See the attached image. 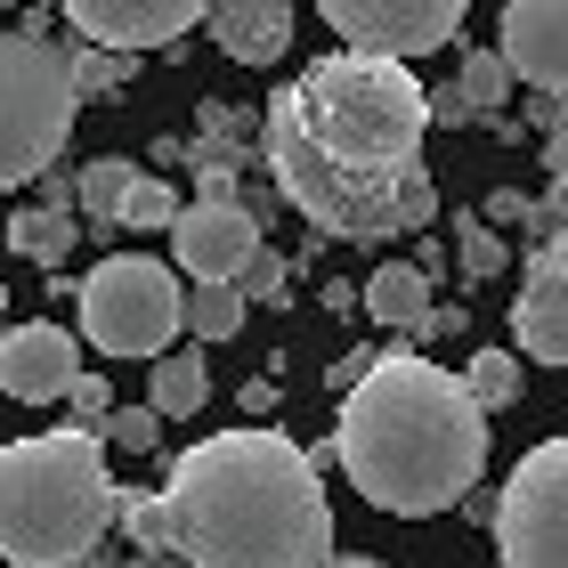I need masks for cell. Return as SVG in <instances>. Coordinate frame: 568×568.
I'll use <instances>...</instances> for the list:
<instances>
[{
    "instance_id": "1f68e13d",
    "label": "cell",
    "mask_w": 568,
    "mask_h": 568,
    "mask_svg": "<svg viewBox=\"0 0 568 568\" xmlns=\"http://www.w3.org/2000/svg\"><path fill=\"white\" fill-rule=\"evenodd\" d=\"M41 212H73V171H41Z\"/></svg>"
},
{
    "instance_id": "cb8c5ba5",
    "label": "cell",
    "mask_w": 568,
    "mask_h": 568,
    "mask_svg": "<svg viewBox=\"0 0 568 568\" xmlns=\"http://www.w3.org/2000/svg\"><path fill=\"white\" fill-rule=\"evenodd\" d=\"M65 73H73V98H106L139 73V58H106V49H90V41H65Z\"/></svg>"
},
{
    "instance_id": "8d00e7d4",
    "label": "cell",
    "mask_w": 568,
    "mask_h": 568,
    "mask_svg": "<svg viewBox=\"0 0 568 568\" xmlns=\"http://www.w3.org/2000/svg\"><path fill=\"white\" fill-rule=\"evenodd\" d=\"M0 325H9V284H0Z\"/></svg>"
},
{
    "instance_id": "7a4b0ae2",
    "label": "cell",
    "mask_w": 568,
    "mask_h": 568,
    "mask_svg": "<svg viewBox=\"0 0 568 568\" xmlns=\"http://www.w3.org/2000/svg\"><path fill=\"white\" fill-rule=\"evenodd\" d=\"M171 552L187 568H325L333 504L284 430H212L163 479Z\"/></svg>"
},
{
    "instance_id": "2e32d148",
    "label": "cell",
    "mask_w": 568,
    "mask_h": 568,
    "mask_svg": "<svg viewBox=\"0 0 568 568\" xmlns=\"http://www.w3.org/2000/svg\"><path fill=\"white\" fill-rule=\"evenodd\" d=\"M203 398H212V357H203V349H163V357L146 366V406H154L163 423L195 415Z\"/></svg>"
},
{
    "instance_id": "30bf717a",
    "label": "cell",
    "mask_w": 568,
    "mask_h": 568,
    "mask_svg": "<svg viewBox=\"0 0 568 568\" xmlns=\"http://www.w3.org/2000/svg\"><path fill=\"white\" fill-rule=\"evenodd\" d=\"M252 252H261V220H252L244 203H179L171 261L187 268L195 284H236Z\"/></svg>"
},
{
    "instance_id": "44dd1931",
    "label": "cell",
    "mask_w": 568,
    "mask_h": 568,
    "mask_svg": "<svg viewBox=\"0 0 568 568\" xmlns=\"http://www.w3.org/2000/svg\"><path fill=\"white\" fill-rule=\"evenodd\" d=\"M455 90H463V106H471V122H496L504 98H511V73H504L496 49H471V58H463V73H455Z\"/></svg>"
},
{
    "instance_id": "5bb4252c",
    "label": "cell",
    "mask_w": 568,
    "mask_h": 568,
    "mask_svg": "<svg viewBox=\"0 0 568 568\" xmlns=\"http://www.w3.org/2000/svg\"><path fill=\"white\" fill-rule=\"evenodd\" d=\"M203 24H212L220 58L236 65H276L293 49V9L284 0H220V9H203Z\"/></svg>"
},
{
    "instance_id": "8fae6325",
    "label": "cell",
    "mask_w": 568,
    "mask_h": 568,
    "mask_svg": "<svg viewBox=\"0 0 568 568\" xmlns=\"http://www.w3.org/2000/svg\"><path fill=\"white\" fill-rule=\"evenodd\" d=\"M496 58L536 98H568V0H511L496 24Z\"/></svg>"
},
{
    "instance_id": "e0dca14e",
    "label": "cell",
    "mask_w": 568,
    "mask_h": 568,
    "mask_svg": "<svg viewBox=\"0 0 568 568\" xmlns=\"http://www.w3.org/2000/svg\"><path fill=\"white\" fill-rule=\"evenodd\" d=\"M9 252H24L33 268L58 276L73 252H82V220H73V212H41V203H24V212L9 220Z\"/></svg>"
},
{
    "instance_id": "7402d4cb",
    "label": "cell",
    "mask_w": 568,
    "mask_h": 568,
    "mask_svg": "<svg viewBox=\"0 0 568 568\" xmlns=\"http://www.w3.org/2000/svg\"><path fill=\"white\" fill-rule=\"evenodd\" d=\"M171 220H179V195L154 171H139L131 195H122V212H114V227H131V236H171Z\"/></svg>"
},
{
    "instance_id": "4dcf8cb0",
    "label": "cell",
    "mask_w": 568,
    "mask_h": 568,
    "mask_svg": "<svg viewBox=\"0 0 568 568\" xmlns=\"http://www.w3.org/2000/svg\"><path fill=\"white\" fill-rule=\"evenodd\" d=\"M528 220V195L520 187H496V195H487V212H479V227H520Z\"/></svg>"
},
{
    "instance_id": "9a60e30c",
    "label": "cell",
    "mask_w": 568,
    "mask_h": 568,
    "mask_svg": "<svg viewBox=\"0 0 568 568\" xmlns=\"http://www.w3.org/2000/svg\"><path fill=\"white\" fill-rule=\"evenodd\" d=\"M357 308H366L374 325H390L406 349H415V333H423V317H430V284L406 268V261H382L366 284H357Z\"/></svg>"
},
{
    "instance_id": "ac0fdd59",
    "label": "cell",
    "mask_w": 568,
    "mask_h": 568,
    "mask_svg": "<svg viewBox=\"0 0 568 568\" xmlns=\"http://www.w3.org/2000/svg\"><path fill=\"white\" fill-rule=\"evenodd\" d=\"M131 179H139V163H122V154L82 163V171H73V212H82L98 236H114V212H122V195H131Z\"/></svg>"
},
{
    "instance_id": "3957f363",
    "label": "cell",
    "mask_w": 568,
    "mask_h": 568,
    "mask_svg": "<svg viewBox=\"0 0 568 568\" xmlns=\"http://www.w3.org/2000/svg\"><path fill=\"white\" fill-rule=\"evenodd\" d=\"M333 463L349 487L390 520H430L455 511L487 471V415L455 366H430L423 349H382L366 382L342 398V430H333Z\"/></svg>"
},
{
    "instance_id": "ba28073f",
    "label": "cell",
    "mask_w": 568,
    "mask_h": 568,
    "mask_svg": "<svg viewBox=\"0 0 568 568\" xmlns=\"http://www.w3.org/2000/svg\"><path fill=\"white\" fill-rule=\"evenodd\" d=\"M325 24L342 41V58L415 65L463 33V0H325Z\"/></svg>"
},
{
    "instance_id": "d6986e66",
    "label": "cell",
    "mask_w": 568,
    "mask_h": 568,
    "mask_svg": "<svg viewBox=\"0 0 568 568\" xmlns=\"http://www.w3.org/2000/svg\"><path fill=\"white\" fill-rule=\"evenodd\" d=\"M179 333H195V349L236 342V333H244V301H236V284H195V293H179Z\"/></svg>"
},
{
    "instance_id": "836d02e7",
    "label": "cell",
    "mask_w": 568,
    "mask_h": 568,
    "mask_svg": "<svg viewBox=\"0 0 568 568\" xmlns=\"http://www.w3.org/2000/svg\"><path fill=\"white\" fill-rule=\"evenodd\" d=\"M545 171H552V187H568V131L545 139Z\"/></svg>"
},
{
    "instance_id": "f546056e",
    "label": "cell",
    "mask_w": 568,
    "mask_h": 568,
    "mask_svg": "<svg viewBox=\"0 0 568 568\" xmlns=\"http://www.w3.org/2000/svg\"><path fill=\"white\" fill-rule=\"evenodd\" d=\"M520 131H545V139H560V131H568V98H528Z\"/></svg>"
},
{
    "instance_id": "f1b7e54d",
    "label": "cell",
    "mask_w": 568,
    "mask_h": 568,
    "mask_svg": "<svg viewBox=\"0 0 568 568\" xmlns=\"http://www.w3.org/2000/svg\"><path fill=\"white\" fill-rule=\"evenodd\" d=\"M374 357H382V349H342V357L325 366V390H333V398H349L357 382H366V366H374Z\"/></svg>"
},
{
    "instance_id": "4fadbf2b",
    "label": "cell",
    "mask_w": 568,
    "mask_h": 568,
    "mask_svg": "<svg viewBox=\"0 0 568 568\" xmlns=\"http://www.w3.org/2000/svg\"><path fill=\"white\" fill-rule=\"evenodd\" d=\"M511 342H520L536 366H568V268L528 252L520 268V301H511Z\"/></svg>"
},
{
    "instance_id": "d590c367",
    "label": "cell",
    "mask_w": 568,
    "mask_h": 568,
    "mask_svg": "<svg viewBox=\"0 0 568 568\" xmlns=\"http://www.w3.org/2000/svg\"><path fill=\"white\" fill-rule=\"evenodd\" d=\"M325 568H382V560H366V552H342V560H325Z\"/></svg>"
},
{
    "instance_id": "277c9868",
    "label": "cell",
    "mask_w": 568,
    "mask_h": 568,
    "mask_svg": "<svg viewBox=\"0 0 568 568\" xmlns=\"http://www.w3.org/2000/svg\"><path fill=\"white\" fill-rule=\"evenodd\" d=\"M114 528L98 430H33L0 447V568H90Z\"/></svg>"
},
{
    "instance_id": "484cf974",
    "label": "cell",
    "mask_w": 568,
    "mask_h": 568,
    "mask_svg": "<svg viewBox=\"0 0 568 568\" xmlns=\"http://www.w3.org/2000/svg\"><path fill=\"white\" fill-rule=\"evenodd\" d=\"M98 447H131V455H154V447H163V415H154V406H114V415L98 423Z\"/></svg>"
},
{
    "instance_id": "4316f807",
    "label": "cell",
    "mask_w": 568,
    "mask_h": 568,
    "mask_svg": "<svg viewBox=\"0 0 568 568\" xmlns=\"http://www.w3.org/2000/svg\"><path fill=\"white\" fill-rule=\"evenodd\" d=\"M284 284H293V261H284V252H252V261H244V276H236V301L252 308V301H284Z\"/></svg>"
},
{
    "instance_id": "7c38bea8",
    "label": "cell",
    "mask_w": 568,
    "mask_h": 568,
    "mask_svg": "<svg viewBox=\"0 0 568 568\" xmlns=\"http://www.w3.org/2000/svg\"><path fill=\"white\" fill-rule=\"evenodd\" d=\"M73 374H82V349L65 325H0V390L17 406H58Z\"/></svg>"
},
{
    "instance_id": "d6a6232c",
    "label": "cell",
    "mask_w": 568,
    "mask_h": 568,
    "mask_svg": "<svg viewBox=\"0 0 568 568\" xmlns=\"http://www.w3.org/2000/svg\"><path fill=\"white\" fill-rule=\"evenodd\" d=\"M268 406H276V382L252 374V382H244V415H268Z\"/></svg>"
},
{
    "instance_id": "6da1fadb",
    "label": "cell",
    "mask_w": 568,
    "mask_h": 568,
    "mask_svg": "<svg viewBox=\"0 0 568 568\" xmlns=\"http://www.w3.org/2000/svg\"><path fill=\"white\" fill-rule=\"evenodd\" d=\"M423 139H430V114L415 73L333 49V58L301 65L293 90L268 98L261 171L317 236L390 244V236H423L438 220Z\"/></svg>"
},
{
    "instance_id": "5b68a950",
    "label": "cell",
    "mask_w": 568,
    "mask_h": 568,
    "mask_svg": "<svg viewBox=\"0 0 568 568\" xmlns=\"http://www.w3.org/2000/svg\"><path fill=\"white\" fill-rule=\"evenodd\" d=\"M73 114H82V98L65 73V41L0 33V187H33L41 171H58Z\"/></svg>"
},
{
    "instance_id": "8992f818",
    "label": "cell",
    "mask_w": 568,
    "mask_h": 568,
    "mask_svg": "<svg viewBox=\"0 0 568 568\" xmlns=\"http://www.w3.org/2000/svg\"><path fill=\"white\" fill-rule=\"evenodd\" d=\"M82 333L106 357H163L179 342V276L146 252H106L82 276Z\"/></svg>"
},
{
    "instance_id": "d4e9b609",
    "label": "cell",
    "mask_w": 568,
    "mask_h": 568,
    "mask_svg": "<svg viewBox=\"0 0 568 568\" xmlns=\"http://www.w3.org/2000/svg\"><path fill=\"white\" fill-rule=\"evenodd\" d=\"M455 268L471 276V284H487V276H504V268H511V244L496 236V227H479L471 212H463V220H455Z\"/></svg>"
},
{
    "instance_id": "e575fe53",
    "label": "cell",
    "mask_w": 568,
    "mask_h": 568,
    "mask_svg": "<svg viewBox=\"0 0 568 568\" xmlns=\"http://www.w3.org/2000/svg\"><path fill=\"white\" fill-rule=\"evenodd\" d=\"M122 568H187V560H179V552H131Z\"/></svg>"
},
{
    "instance_id": "52a82bcc",
    "label": "cell",
    "mask_w": 568,
    "mask_h": 568,
    "mask_svg": "<svg viewBox=\"0 0 568 568\" xmlns=\"http://www.w3.org/2000/svg\"><path fill=\"white\" fill-rule=\"evenodd\" d=\"M496 552L504 568H568V438H545L496 487Z\"/></svg>"
},
{
    "instance_id": "ffe728a7",
    "label": "cell",
    "mask_w": 568,
    "mask_h": 568,
    "mask_svg": "<svg viewBox=\"0 0 568 568\" xmlns=\"http://www.w3.org/2000/svg\"><path fill=\"white\" fill-rule=\"evenodd\" d=\"M455 382L471 390L479 415H504V406L520 398V382H528V374H520V357H511V349H471V366H463Z\"/></svg>"
},
{
    "instance_id": "603a6c76",
    "label": "cell",
    "mask_w": 568,
    "mask_h": 568,
    "mask_svg": "<svg viewBox=\"0 0 568 568\" xmlns=\"http://www.w3.org/2000/svg\"><path fill=\"white\" fill-rule=\"evenodd\" d=\"M114 528L131 536V552H171V520H163V496H139V487H114Z\"/></svg>"
},
{
    "instance_id": "83f0119b",
    "label": "cell",
    "mask_w": 568,
    "mask_h": 568,
    "mask_svg": "<svg viewBox=\"0 0 568 568\" xmlns=\"http://www.w3.org/2000/svg\"><path fill=\"white\" fill-rule=\"evenodd\" d=\"M65 406H73V430H98V423L114 415V390H106V374H73Z\"/></svg>"
},
{
    "instance_id": "9c48e42d",
    "label": "cell",
    "mask_w": 568,
    "mask_h": 568,
    "mask_svg": "<svg viewBox=\"0 0 568 568\" xmlns=\"http://www.w3.org/2000/svg\"><path fill=\"white\" fill-rule=\"evenodd\" d=\"M65 24L90 49H106V58H139V49L187 41L195 24H203V9H195V0H73Z\"/></svg>"
}]
</instances>
